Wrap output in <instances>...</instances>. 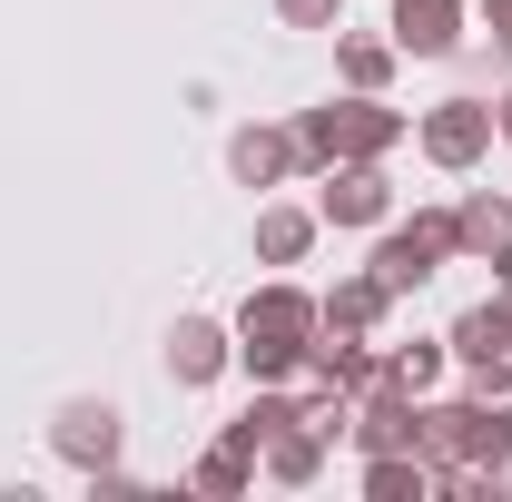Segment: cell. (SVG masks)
Segmentation results:
<instances>
[{"mask_svg": "<svg viewBox=\"0 0 512 502\" xmlns=\"http://www.w3.org/2000/svg\"><path fill=\"white\" fill-rule=\"evenodd\" d=\"M188 483H197V493H247V483H256V453H237V443L217 434L207 453H197V473H188Z\"/></svg>", "mask_w": 512, "mask_h": 502, "instance_id": "ac0fdd59", "label": "cell"}, {"mask_svg": "<svg viewBox=\"0 0 512 502\" xmlns=\"http://www.w3.org/2000/svg\"><path fill=\"white\" fill-rule=\"evenodd\" d=\"M463 404H473V394H463ZM463 463H512V414L473 404V414H463Z\"/></svg>", "mask_w": 512, "mask_h": 502, "instance_id": "d6986e66", "label": "cell"}, {"mask_svg": "<svg viewBox=\"0 0 512 502\" xmlns=\"http://www.w3.org/2000/svg\"><path fill=\"white\" fill-rule=\"evenodd\" d=\"M316 315H325V335H375L384 315H394V296H384L375 276H335L316 296Z\"/></svg>", "mask_w": 512, "mask_h": 502, "instance_id": "8fae6325", "label": "cell"}, {"mask_svg": "<svg viewBox=\"0 0 512 502\" xmlns=\"http://www.w3.org/2000/svg\"><path fill=\"white\" fill-rule=\"evenodd\" d=\"M453 365H483V355H512V286H493L483 306H463L453 315Z\"/></svg>", "mask_w": 512, "mask_h": 502, "instance_id": "30bf717a", "label": "cell"}, {"mask_svg": "<svg viewBox=\"0 0 512 502\" xmlns=\"http://www.w3.org/2000/svg\"><path fill=\"white\" fill-rule=\"evenodd\" d=\"M483 266H493V286H512V247H493V256H483Z\"/></svg>", "mask_w": 512, "mask_h": 502, "instance_id": "cb8c5ba5", "label": "cell"}, {"mask_svg": "<svg viewBox=\"0 0 512 502\" xmlns=\"http://www.w3.org/2000/svg\"><path fill=\"white\" fill-rule=\"evenodd\" d=\"M296 148H306V168L394 158V148H404V109H384V89H345V99H325V109H296Z\"/></svg>", "mask_w": 512, "mask_h": 502, "instance_id": "7a4b0ae2", "label": "cell"}, {"mask_svg": "<svg viewBox=\"0 0 512 502\" xmlns=\"http://www.w3.org/2000/svg\"><path fill=\"white\" fill-rule=\"evenodd\" d=\"M237 365V325H217V315H178L168 325V384L197 394V384H217Z\"/></svg>", "mask_w": 512, "mask_h": 502, "instance_id": "52a82bcc", "label": "cell"}, {"mask_svg": "<svg viewBox=\"0 0 512 502\" xmlns=\"http://www.w3.org/2000/svg\"><path fill=\"white\" fill-rule=\"evenodd\" d=\"M473 10H483V20H493V60L512 69V0H473Z\"/></svg>", "mask_w": 512, "mask_h": 502, "instance_id": "603a6c76", "label": "cell"}, {"mask_svg": "<svg viewBox=\"0 0 512 502\" xmlns=\"http://www.w3.org/2000/svg\"><path fill=\"white\" fill-rule=\"evenodd\" d=\"M286 30H345V0H276Z\"/></svg>", "mask_w": 512, "mask_h": 502, "instance_id": "7402d4cb", "label": "cell"}, {"mask_svg": "<svg viewBox=\"0 0 512 502\" xmlns=\"http://www.w3.org/2000/svg\"><path fill=\"white\" fill-rule=\"evenodd\" d=\"M316 217L325 227H384L394 217V178H384V158H335L316 188Z\"/></svg>", "mask_w": 512, "mask_h": 502, "instance_id": "8992f818", "label": "cell"}, {"mask_svg": "<svg viewBox=\"0 0 512 502\" xmlns=\"http://www.w3.org/2000/svg\"><path fill=\"white\" fill-rule=\"evenodd\" d=\"M128 443V414L109 404V394H69L60 414H50V453L60 463H79V473H109Z\"/></svg>", "mask_w": 512, "mask_h": 502, "instance_id": "277c9868", "label": "cell"}, {"mask_svg": "<svg viewBox=\"0 0 512 502\" xmlns=\"http://www.w3.org/2000/svg\"><path fill=\"white\" fill-rule=\"evenodd\" d=\"M444 365H453V345H424V335H414V345H394V384H404V394H434Z\"/></svg>", "mask_w": 512, "mask_h": 502, "instance_id": "ffe728a7", "label": "cell"}, {"mask_svg": "<svg viewBox=\"0 0 512 502\" xmlns=\"http://www.w3.org/2000/svg\"><path fill=\"white\" fill-rule=\"evenodd\" d=\"M316 296L306 286H256L247 306H237V365H247L256 384H286V375H306V345H316Z\"/></svg>", "mask_w": 512, "mask_h": 502, "instance_id": "6da1fadb", "label": "cell"}, {"mask_svg": "<svg viewBox=\"0 0 512 502\" xmlns=\"http://www.w3.org/2000/svg\"><path fill=\"white\" fill-rule=\"evenodd\" d=\"M493 128H503V138H512V89H503V99H493Z\"/></svg>", "mask_w": 512, "mask_h": 502, "instance_id": "d4e9b609", "label": "cell"}, {"mask_svg": "<svg viewBox=\"0 0 512 502\" xmlns=\"http://www.w3.org/2000/svg\"><path fill=\"white\" fill-rule=\"evenodd\" d=\"M325 453H335V443H325L316 424H306V414H296L286 434H266V443H256V463H266L276 483H296V493H306V483H316V473H325Z\"/></svg>", "mask_w": 512, "mask_h": 502, "instance_id": "7c38bea8", "label": "cell"}, {"mask_svg": "<svg viewBox=\"0 0 512 502\" xmlns=\"http://www.w3.org/2000/svg\"><path fill=\"white\" fill-rule=\"evenodd\" d=\"M493 138H503V128H493V99H434V109H424V158H434L444 178L483 168Z\"/></svg>", "mask_w": 512, "mask_h": 502, "instance_id": "5b68a950", "label": "cell"}, {"mask_svg": "<svg viewBox=\"0 0 512 502\" xmlns=\"http://www.w3.org/2000/svg\"><path fill=\"white\" fill-rule=\"evenodd\" d=\"M444 256H463V237H453V207H414V217H404V227L375 247V266H365V276H375L384 296H414V286H424Z\"/></svg>", "mask_w": 512, "mask_h": 502, "instance_id": "3957f363", "label": "cell"}, {"mask_svg": "<svg viewBox=\"0 0 512 502\" xmlns=\"http://www.w3.org/2000/svg\"><path fill=\"white\" fill-rule=\"evenodd\" d=\"M394 40H375V30H335V69H345V89H394Z\"/></svg>", "mask_w": 512, "mask_h": 502, "instance_id": "9a60e30c", "label": "cell"}, {"mask_svg": "<svg viewBox=\"0 0 512 502\" xmlns=\"http://www.w3.org/2000/svg\"><path fill=\"white\" fill-rule=\"evenodd\" d=\"M296 168H306V148H296V119L286 128H237V138H227V178H237V188H276V178H296Z\"/></svg>", "mask_w": 512, "mask_h": 502, "instance_id": "ba28073f", "label": "cell"}, {"mask_svg": "<svg viewBox=\"0 0 512 502\" xmlns=\"http://www.w3.org/2000/svg\"><path fill=\"white\" fill-rule=\"evenodd\" d=\"M286 424H296V394H286V384H256V404L237 414V424H227V443H237V453H256V443H266V434H286Z\"/></svg>", "mask_w": 512, "mask_h": 502, "instance_id": "e0dca14e", "label": "cell"}, {"mask_svg": "<svg viewBox=\"0 0 512 502\" xmlns=\"http://www.w3.org/2000/svg\"><path fill=\"white\" fill-rule=\"evenodd\" d=\"M365 493L375 502H424L434 493V463L424 453H365Z\"/></svg>", "mask_w": 512, "mask_h": 502, "instance_id": "2e32d148", "label": "cell"}, {"mask_svg": "<svg viewBox=\"0 0 512 502\" xmlns=\"http://www.w3.org/2000/svg\"><path fill=\"white\" fill-rule=\"evenodd\" d=\"M463 394H473V404H493V414H512V355H483V365H463Z\"/></svg>", "mask_w": 512, "mask_h": 502, "instance_id": "44dd1931", "label": "cell"}, {"mask_svg": "<svg viewBox=\"0 0 512 502\" xmlns=\"http://www.w3.org/2000/svg\"><path fill=\"white\" fill-rule=\"evenodd\" d=\"M316 207H256V256L266 266H306V247H316Z\"/></svg>", "mask_w": 512, "mask_h": 502, "instance_id": "4fadbf2b", "label": "cell"}, {"mask_svg": "<svg viewBox=\"0 0 512 502\" xmlns=\"http://www.w3.org/2000/svg\"><path fill=\"white\" fill-rule=\"evenodd\" d=\"M453 237H463V256H493V247H512V197L473 188L463 207H453Z\"/></svg>", "mask_w": 512, "mask_h": 502, "instance_id": "5bb4252c", "label": "cell"}, {"mask_svg": "<svg viewBox=\"0 0 512 502\" xmlns=\"http://www.w3.org/2000/svg\"><path fill=\"white\" fill-rule=\"evenodd\" d=\"M463 10L473 0H394V50L404 60H453L463 50Z\"/></svg>", "mask_w": 512, "mask_h": 502, "instance_id": "9c48e42d", "label": "cell"}]
</instances>
